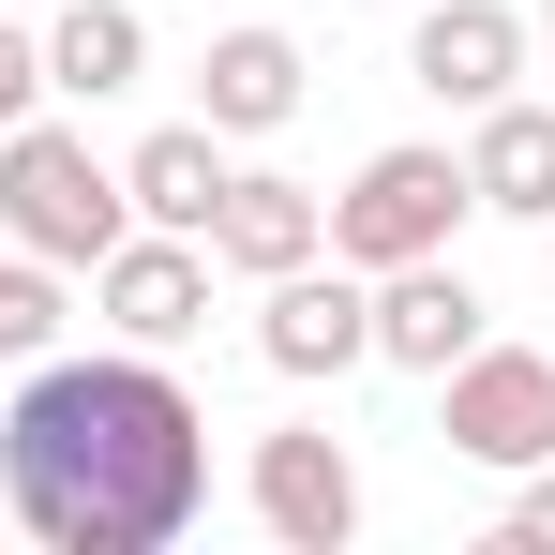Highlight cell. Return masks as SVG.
<instances>
[{
    "instance_id": "5bb4252c",
    "label": "cell",
    "mask_w": 555,
    "mask_h": 555,
    "mask_svg": "<svg viewBox=\"0 0 555 555\" xmlns=\"http://www.w3.org/2000/svg\"><path fill=\"white\" fill-rule=\"evenodd\" d=\"M135 76H151V15L135 0H61L46 15V91L61 105H120Z\"/></svg>"
},
{
    "instance_id": "e0dca14e",
    "label": "cell",
    "mask_w": 555,
    "mask_h": 555,
    "mask_svg": "<svg viewBox=\"0 0 555 555\" xmlns=\"http://www.w3.org/2000/svg\"><path fill=\"white\" fill-rule=\"evenodd\" d=\"M495 541H511V555H555V465H526V495H511Z\"/></svg>"
},
{
    "instance_id": "6da1fadb",
    "label": "cell",
    "mask_w": 555,
    "mask_h": 555,
    "mask_svg": "<svg viewBox=\"0 0 555 555\" xmlns=\"http://www.w3.org/2000/svg\"><path fill=\"white\" fill-rule=\"evenodd\" d=\"M0 495L46 555H166L210 511V405H195L166 346L120 361H30V390L0 405Z\"/></svg>"
},
{
    "instance_id": "ac0fdd59",
    "label": "cell",
    "mask_w": 555,
    "mask_h": 555,
    "mask_svg": "<svg viewBox=\"0 0 555 555\" xmlns=\"http://www.w3.org/2000/svg\"><path fill=\"white\" fill-rule=\"evenodd\" d=\"M541 30H555V0H541Z\"/></svg>"
},
{
    "instance_id": "8fae6325",
    "label": "cell",
    "mask_w": 555,
    "mask_h": 555,
    "mask_svg": "<svg viewBox=\"0 0 555 555\" xmlns=\"http://www.w3.org/2000/svg\"><path fill=\"white\" fill-rule=\"evenodd\" d=\"M465 195L495 210V225H555V105L495 91L480 120H465Z\"/></svg>"
},
{
    "instance_id": "7a4b0ae2",
    "label": "cell",
    "mask_w": 555,
    "mask_h": 555,
    "mask_svg": "<svg viewBox=\"0 0 555 555\" xmlns=\"http://www.w3.org/2000/svg\"><path fill=\"white\" fill-rule=\"evenodd\" d=\"M135 225V195H120V166H105L76 120H0V241L15 256H46V271H91L105 241Z\"/></svg>"
},
{
    "instance_id": "8992f818",
    "label": "cell",
    "mask_w": 555,
    "mask_h": 555,
    "mask_svg": "<svg viewBox=\"0 0 555 555\" xmlns=\"http://www.w3.org/2000/svg\"><path fill=\"white\" fill-rule=\"evenodd\" d=\"M241 495H256V526H271L285 555H346V541H361V465H346V436H331V421L256 436Z\"/></svg>"
},
{
    "instance_id": "3957f363",
    "label": "cell",
    "mask_w": 555,
    "mask_h": 555,
    "mask_svg": "<svg viewBox=\"0 0 555 555\" xmlns=\"http://www.w3.org/2000/svg\"><path fill=\"white\" fill-rule=\"evenodd\" d=\"M480 210L465 195V151H436V135H405V151H375L361 181L331 195V256L346 271H405V256H451V225Z\"/></svg>"
},
{
    "instance_id": "277c9868",
    "label": "cell",
    "mask_w": 555,
    "mask_h": 555,
    "mask_svg": "<svg viewBox=\"0 0 555 555\" xmlns=\"http://www.w3.org/2000/svg\"><path fill=\"white\" fill-rule=\"evenodd\" d=\"M436 436H451L465 465H495V480H526V465H555V361L541 346H465L451 375H436Z\"/></svg>"
},
{
    "instance_id": "52a82bcc",
    "label": "cell",
    "mask_w": 555,
    "mask_h": 555,
    "mask_svg": "<svg viewBox=\"0 0 555 555\" xmlns=\"http://www.w3.org/2000/svg\"><path fill=\"white\" fill-rule=\"evenodd\" d=\"M91 300L120 346H181L195 315H210V241H166V225H120L91 256Z\"/></svg>"
},
{
    "instance_id": "7c38bea8",
    "label": "cell",
    "mask_w": 555,
    "mask_h": 555,
    "mask_svg": "<svg viewBox=\"0 0 555 555\" xmlns=\"http://www.w3.org/2000/svg\"><path fill=\"white\" fill-rule=\"evenodd\" d=\"M195 120H210V135H285V120H300V46H285V30H210Z\"/></svg>"
},
{
    "instance_id": "5b68a950",
    "label": "cell",
    "mask_w": 555,
    "mask_h": 555,
    "mask_svg": "<svg viewBox=\"0 0 555 555\" xmlns=\"http://www.w3.org/2000/svg\"><path fill=\"white\" fill-rule=\"evenodd\" d=\"M256 361L271 375H361L375 361V271H346V256H300V271L256 285Z\"/></svg>"
},
{
    "instance_id": "30bf717a",
    "label": "cell",
    "mask_w": 555,
    "mask_h": 555,
    "mask_svg": "<svg viewBox=\"0 0 555 555\" xmlns=\"http://www.w3.org/2000/svg\"><path fill=\"white\" fill-rule=\"evenodd\" d=\"M405 76H421L436 105H465V120H480V105L526 76V15H511V0H436V15L405 30Z\"/></svg>"
},
{
    "instance_id": "ba28073f",
    "label": "cell",
    "mask_w": 555,
    "mask_h": 555,
    "mask_svg": "<svg viewBox=\"0 0 555 555\" xmlns=\"http://www.w3.org/2000/svg\"><path fill=\"white\" fill-rule=\"evenodd\" d=\"M300 256H331V195H315V181H285V166H225V210H210V271L271 285V271H300Z\"/></svg>"
},
{
    "instance_id": "4fadbf2b",
    "label": "cell",
    "mask_w": 555,
    "mask_h": 555,
    "mask_svg": "<svg viewBox=\"0 0 555 555\" xmlns=\"http://www.w3.org/2000/svg\"><path fill=\"white\" fill-rule=\"evenodd\" d=\"M120 195H135V225H166V241H210V210H225V135H210V120H166V135H135V151H120Z\"/></svg>"
},
{
    "instance_id": "9c48e42d",
    "label": "cell",
    "mask_w": 555,
    "mask_h": 555,
    "mask_svg": "<svg viewBox=\"0 0 555 555\" xmlns=\"http://www.w3.org/2000/svg\"><path fill=\"white\" fill-rule=\"evenodd\" d=\"M480 331H495V300H480L451 256H405V271H375V361H390V375H451Z\"/></svg>"
},
{
    "instance_id": "d6986e66",
    "label": "cell",
    "mask_w": 555,
    "mask_h": 555,
    "mask_svg": "<svg viewBox=\"0 0 555 555\" xmlns=\"http://www.w3.org/2000/svg\"><path fill=\"white\" fill-rule=\"evenodd\" d=\"M331 15H346V0H331Z\"/></svg>"
},
{
    "instance_id": "9a60e30c",
    "label": "cell",
    "mask_w": 555,
    "mask_h": 555,
    "mask_svg": "<svg viewBox=\"0 0 555 555\" xmlns=\"http://www.w3.org/2000/svg\"><path fill=\"white\" fill-rule=\"evenodd\" d=\"M46 346H61V271L0 241V361H46Z\"/></svg>"
},
{
    "instance_id": "2e32d148",
    "label": "cell",
    "mask_w": 555,
    "mask_h": 555,
    "mask_svg": "<svg viewBox=\"0 0 555 555\" xmlns=\"http://www.w3.org/2000/svg\"><path fill=\"white\" fill-rule=\"evenodd\" d=\"M30 105H46V30L0 15V120H30Z\"/></svg>"
}]
</instances>
